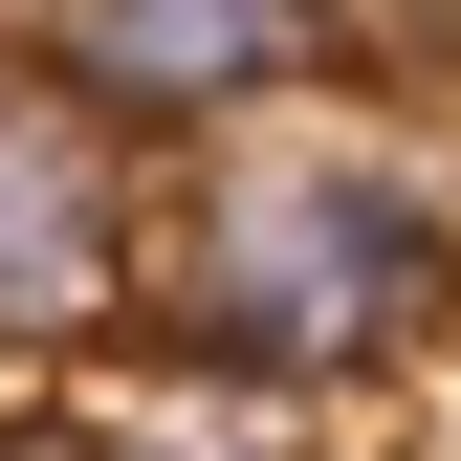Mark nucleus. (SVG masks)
I'll list each match as a JSON object with an SVG mask.
<instances>
[{
    "instance_id": "1",
    "label": "nucleus",
    "mask_w": 461,
    "mask_h": 461,
    "mask_svg": "<svg viewBox=\"0 0 461 461\" xmlns=\"http://www.w3.org/2000/svg\"><path fill=\"white\" fill-rule=\"evenodd\" d=\"M439 285H461V220H439V176L395 132H285L176 220L198 374H264V395H352L374 352L439 330Z\"/></svg>"
},
{
    "instance_id": "2",
    "label": "nucleus",
    "mask_w": 461,
    "mask_h": 461,
    "mask_svg": "<svg viewBox=\"0 0 461 461\" xmlns=\"http://www.w3.org/2000/svg\"><path fill=\"white\" fill-rule=\"evenodd\" d=\"M110 308H132V198L67 88H0V352H67Z\"/></svg>"
},
{
    "instance_id": "3",
    "label": "nucleus",
    "mask_w": 461,
    "mask_h": 461,
    "mask_svg": "<svg viewBox=\"0 0 461 461\" xmlns=\"http://www.w3.org/2000/svg\"><path fill=\"white\" fill-rule=\"evenodd\" d=\"M67 110H264L308 67V0H44Z\"/></svg>"
},
{
    "instance_id": "4",
    "label": "nucleus",
    "mask_w": 461,
    "mask_h": 461,
    "mask_svg": "<svg viewBox=\"0 0 461 461\" xmlns=\"http://www.w3.org/2000/svg\"><path fill=\"white\" fill-rule=\"evenodd\" d=\"M88 461H308V418H285L264 374H154V395H110Z\"/></svg>"
},
{
    "instance_id": "5",
    "label": "nucleus",
    "mask_w": 461,
    "mask_h": 461,
    "mask_svg": "<svg viewBox=\"0 0 461 461\" xmlns=\"http://www.w3.org/2000/svg\"><path fill=\"white\" fill-rule=\"evenodd\" d=\"M352 23H461V0H352Z\"/></svg>"
},
{
    "instance_id": "6",
    "label": "nucleus",
    "mask_w": 461,
    "mask_h": 461,
    "mask_svg": "<svg viewBox=\"0 0 461 461\" xmlns=\"http://www.w3.org/2000/svg\"><path fill=\"white\" fill-rule=\"evenodd\" d=\"M0 461H88V439H0Z\"/></svg>"
}]
</instances>
